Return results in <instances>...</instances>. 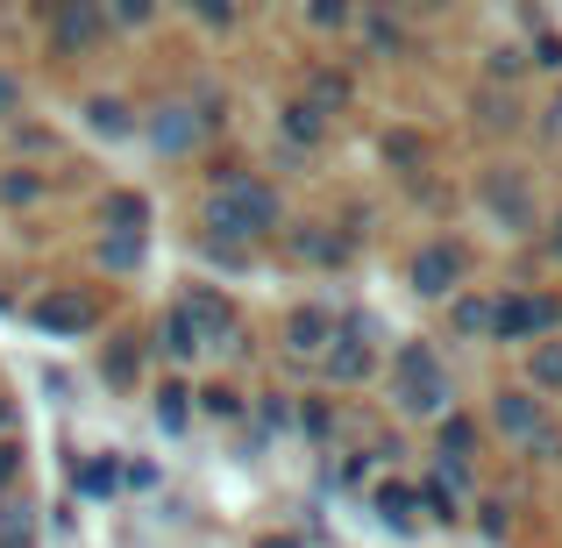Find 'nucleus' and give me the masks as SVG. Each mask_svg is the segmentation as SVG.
Wrapping results in <instances>:
<instances>
[{
  "label": "nucleus",
  "instance_id": "1",
  "mask_svg": "<svg viewBox=\"0 0 562 548\" xmlns=\"http://www.w3.org/2000/svg\"><path fill=\"white\" fill-rule=\"evenodd\" d=\"M214 228L228 235V243H257V235H271L278 228V200H271V186H257V179H228L214 192Z\"/></svg>",
  "mask_w": 562,
  "mask_h": 548
},
{
  "label": "nucleus",
  "instance_id": "2",
  "mask_svg": "<svg viewBox=\"0 0 562 548\" xmlns=\"http://www.w3.org/2000/svg\"><path fill=\"white\" fill-rule=\"evenodd\" d=\"M398 399H406L413 413H441V406H449V370L435 364V349H427V343L398 349Z\"/></svg>",
  "mask_w": 562,
  "mask_h": 548
},
{
  "label": "nucleus",
  "instance_id": "3",
  "mask_svg": "<svg viewBox=\"0 0 562 548\" xmlns=\"http://www.w3.org/2000/svg\"><path fill=\"white\" fill-rule=\"evenodd\" d=\"M93 314H100V306L86 300V292H50V300L36 306V328H50V335H86V328H93Z\"/></svg>",
  "mask_w": 562,
  "mask_h": 548
},
{
  "label": "nucleus",
  "instance_id": "4",
  "mask_svg": "<svg viewBox=\"0 0 562 548\" xmlns=\"http://www.w3.org/2000/svg\"><path fill=\"white\" fill-rule=\"evenodd\" d=\"M100 29H108V14L86 8V0H71V8H57V14H50V36L65 43V51H86V43H93Z\"/></svg>",
  "mask_w": 562,
  "mask_h": 548
},
{
  "label": "nucleus",
  "instance_id": "5",
  "mask_svg": "<svg viewBox=\"0 0 562 548\" xmlns=\"http://www.w3.org/2000/svg\"><path fill=\"white\" fill-rule=\"evenodd\" d=\"M549 321H555V306H549V300H506V306L492 314V328L506 335V343H520V335H541Z\"/></svg>",
  "mask_w": 562,
  "mask_h": 548
},
{
  "label": "nucleus",
  "instance_id": "6",
  "mask_svg": "<svg viewBox=\"0 0 562 548\" xmlns=\"http://www.w3.org/2000/svg\"><path fill=\"white\" fill-rule=\"evenodd\" d=\"M456 271H463V257H456L449 243H427L420 257H413V286H420V292H449Z\"/></svg>",
  "mask_w": 562,
  "mask_h": 548
},
{
  "label": "nucleus",
  "instance_id": "7",
  "mask_svg": "<svg viewBox=\"0 0 562 548\" xmlns=\"http://www.w3.org/2000/svg\"><path fill=\"white\" fill-rule=\"evenodd\" d=\"M285 343L300 349V357H314V349H328V343H335V314H328V306H300V314L285 321Z\"/></svg>",
  "mask_w": 562,
  "mask_h": 548
},
{
  "label": "nucleus",
  "instance_id": "8",
  "mask_svg": "<svg viewBox=\"0 0 562 548\" xmlns=\"http://www.w3.org/2000/svg\"><path fill=\"white\" fill-rule=\"evenodd\" d=\"M492 421L506 427L513 441H535V435H541V406H535V399H527V392H506V399H498V406H492Z\"/></svg>",
  "mask_w": 562,
  "mask_h": 548
},
{
  "label": "nucleus",
  "instance_id": "9",
  "mask_svg": "<svg viewBox=\"0 0 562 548\" xmlns=\"http://www.w3.org/2000/svg\"><path fill=\"white\" fill-rule=\"evenodd\" d=\"M328 370H335V378H363V370H371V349H363V335H349V343L328 357Z\"/></svg>",
  "mask_w": 562,
  "mask_h": 548
},
{
  "label": "nucleus",
  "instance_id": "10",
  "mask_svg": "<svg viewBox=\"0 0 562 548\" xmlns=\"http://www.w3.org/2000/svg\"><path fill=\"white\" fill-rule=\"evenodd\" d=\"M150 136H157V150H186V143H192V122H186L179 108H171L165 122H150Z\"/></svg>",
  "mask_w": 562,
  "mask_h": 548
},
{
  "label": "nucleus",
  "instance_id": "11",
  "mask_svg": "<svg viewBox=\"0 0 562 548\" xmlns=\"http://www.w3.org/2000/svg\"><path fill=\"white\" fill-rule=\"evenodd\" d=\"M165 349H171V357H192V349H200V343H192V306H179V314L165 321Z\"/></svg>",
  "mask_w": 562,
  "mask_h": 548
},
{
  "label": "nucleus",
  "instance_id": "12",
  "mask_svg": "<svg viewBox=\"0 0 562 548\" xmlns=\"http://www.w3.org/2000/svg\"><path fill=\"white\" fill-rule=\"evenodd\" d=\"M378 521H392V527H413V499H406V492H378Z\"/></svg>",
  "mask_w": 562,
  "mask_h": 548
},
{
  "label": "nucleus",
  "instance_id": "13",
  "mask_svg": "<svg viewBox=\"0 0 562 548\" xmlns=\"http://www.w3.org/2000/svg\"><path fill=\"white\" fill-rule=\"evenodd\" d=\"M157 421H165V427H186V392H179V384H165V392H157Z\"/></svg>",
  "mask_w": 562,
  "mask_h": 548
},
{
  "label": "nucleus",
  "instance_id": "14",
  "mask_svg": "<svg viewBox=\"0 0 562 548\" xmlns=\"http://www.w3.org/2000/svg\"><path fill=\"white\" fill-rule=\"evenodd\" d=\"M114 221H122V235L143 228V200H136V192H114Z\"/></svg>",
  "mask_w": 562,
  "mask_h": 548
},
{
  "label": "nucleus",
  "instance_id": "15",
  "mask_svg": "<svg viewBox=\"0 0 562 548\" xmlns=\"http://www.w3.org/2000/svg\"><path fill=\"white\" fill-rule=\"evenodd\" d=\"M93 128H108V136H122V128H128V114L114 108V100H93Z\"/></svg>",
  "mask_w": 562,
  "mask_h": 548
},
{
  "label": "nucleus",
  "instance_id": "16",
  "mask_svg": "<svg viewBox=\"0 0 562 548\" xmlns=\"http://www.w3.org/2000/svg\"><path fill=\"white\" fill-rule=\"evenodd\" d=\"M535 378L541 384H562V349H541V357H535Z\"/></svg>",
  "mask_w": 562,
  "mask_h": 548
},
{
  "label": "nucleus",
  "instance_id": "17",
  "mask_svg": "<svg viewBox=\"0 0 562 548\" xmlns=\"http://www.w3.org/2000/svg\"><path fill=\"white\" fill-rule=\"evenodd\" d=\"M449 441H456V449H470V441H477V427H470V421H449V427H441V449H449Z\"/></svg>",
  "mask_w": 562,
  "mask_h": 548
},
{
  "label": "nucleus",
  "instance_id": "18",
  "mask_svg": "<svg viewBox=\"0 0 562 548\" xmlns=\"http://www.w3.org/2000/svg\"><path fill=\"white\" fill-rule=\"evenodd\" d=\"M484 321H492V314H484L477 300H463V306H456V328H484Z\"/></svg>",
  "mask_w": 562,
  "mask_h": 548
},
{
  "label": "nucleus",
  "instance_id": "19",
  "mask_svg": "<svg viewBox=\"0 0 562 548\" xmlns=\"http://www.w3.org/2000/svg\"><path fill=\"white\" fill-rule=\"evenodd\" d=\"M14 100H22V86H14V71H0V114H8Z\"/></svg>",
  "mask_w": 562,
  "mask_h": 548
},
{
  "label": "nucleus",
  "instance_id": "20",
  "mask_svg": "<svg viewBox=\"0 0 562 548\" xmlns=\"http://www.w3.org/2000/svg\"><path fill=\"white\" fill-rule=\"evenodd\" d=\"M14 478V441H0V484Z\"/></svg>",
  "mask_w": 562,
  "mask_h": 548
},
{
  "label": "nucleus",
  "instance_id": "21",
  "mask_svg": "<svg viewBox=\"0 0 562 548\" xmlns=\"http://www.w3.org/2000/svg\"><path fill=\"white\" fill-rule=\"evenodd\" d=\"M555 243H562V228H555Z\"/></svg>",
  "mask_w": 562,
  "mask_h": 548
}]
</instances>
